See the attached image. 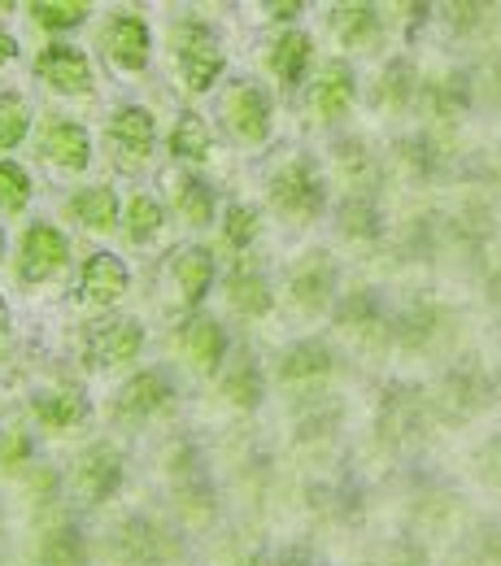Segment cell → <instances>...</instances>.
<instances>
[{"label": "cell", "instance_id": "6da1fadb", "mask_svg": "<svg viewBox=\"0 0 501 566\" xmlns=\"http://www.w3.org/2000/svg\"><path fill=\"white\" fill-rule=\"evenodd\" d=\"M271 192H275V206L292 218H305V213H319L323 206V184H319V175L310 170V161H288L284 170L271 179Z\"/></svg>", "mask_w": 501, "mask_h": 566}, {"label": "cell", "instance_id": "7a4b0ae2", "mask_svg": "<svg viewBox=\"0 0 501 566\" xmlns=\"http://www.w3.org/2000/svg\"><path fill=\"white\" fill-rule=\"evenodd\" d=\"M66 253H71V244H66V235L58 227H44V222L31 227L27 240H22V280H53L66 266Z\"/></svg>", "mask_w": 501, "mask_h": 566}, {"label": "cell", "instance_id": "3957f363", "mask_svg": "<svg viewBox=\"0 0 501 566\" xmlns=\"http://www.w3.org/2000/svg\"><path fill=\"white\" fill-rule=\"evenodd\" d=\"M179 66H184V78L201 92V87H210L222 71V53H218V44L210 40V31H201V27H188V35H184V44H179Z\"/></svg>", "mask_w": 501, "mask_h": 566}, {"label": "cell", "instance_id": "277c9868", "mask_svg": "<svg viewBox=\"0 0 501 566\" xmlns=\"http://www.w3.org/2000/svg\"><path fill=\"white\" fill-rule=\"evenodd\" d=\"M118 480H123V458H118V449L92 444V449L79 458V489L92 496V501H105V496L118 489Z\"/></svg>", "mask_w": 501, "mask_h": 566}, {"label": "cell", "instance_id": "5b68a950", "mask_svg": "<svg viewBox=\"0 0 501 566\" xmlns=\"http://www.w3.org/2000/svg\"><path fill=\"white\" fill-rule=\"evenodd\" d=\"M140 327L136 323H127V318H118V323H101L96 332H92V340H87V349L92 357L101 361V366H118V361H132V357L140 354Z\"/></svg>", "mask_w": 501, "mask_h": 566}, {"label": "cell", "instance_id": "8992f818", "mask_svg": "<svg viewBox=\"0 0 501 566\" xmlns=\"http://www.w3.org/2000/svg\"><path fill=\"white\" fill-rule=\"evenodd\" d=\"M231 127L244 140H267V132H271V96L262 87H240L231 96Z\"/></svg>", "mask_w": 501, "mask_h": 566}, {"label": "cell", "instance_id": "52a82bcc", "mask_svg": "<svg viewBox=\"0 0 501 566\" xmlns=\"http://www.w3.org/2000/svg\"><path fill=\"white\" fill-rule=\"evenodd\" d=\"M105 49L118 66H144L148 57V27L140 18H114L105 31Z\"/></svg>", "mask_w": 501, "mask_h": 566}, {"label": "cell", "instance_id": "ba28073f", "mask_svg": "<svg viewBox=\"0 0 501 566\" xmlns=\"http://www.w3.org/2000/svg\"><path fill=\"white\" fill-rule=\"evenodd\" d=\"M123 292H127V266L118 258H109V253L87 258V266H83V296L87 301H114Z\"/></svg>", "mask_w": 501, "mask_h": 566}, {"label": "cell", "instance_id": "9c48e42d", "mask_svg": "<svg viewBox=\"0 0 501 566\" xmlns=\"http://www.w3.org/2000/svg\"><path fill=\"white\" fill-rule=\"evenodd\" d=\"M40 74L53 87H62V92H87V83H92V71H87L83 53H74V49H49L40 57Z\"/></svg>", "mask_w": 501, "mask_h": 566}, {"label": "cell", "instance_id": "30bf717a", "mask_svg": "<svg viewBox=\"0 0 501 566\" xmlns=\"http://www.w3.org/2000/svg\"><path fill=\"white\" fill-rule=\"evenodd\" d=\"M161 406H166V379L161 375H136L118 392V415H127V419H148Z\"/></svg>", "mask_w": 501, "mask_h": 566}, {"label": "cell", "instance_id": "8fae6325", "mask_svg": "<svg viewBox=\"0 0 501 566\" xmlns=\"http://www.w3.org/2000/svg\"><path fill=\"white\" fill-rule=\"evenodd\" d=\"M44 157H53V161L66 166V170H79V166H87L92 144L83 136V127L58 123V127H49V136H44Z\"/></svg>", "mask_w": 501, "mask_h": 566}, {"label": "cell", "instance_id": "7c38bea8", "mask_svg": "<svg viewBox=\"0 0 501 566\" xmlns=\"http://www.w3.org/2000/svg\"><path fill=\"white\" fill-rule=\"evenodd\" d=\"M170 271H175V283H179L184 301H201L206 287H210V280H215V262H210L206 249H184V253L175 258Z\"/></svg>", "mask_w": 501, "mask_h": 566}, {"label": "cell", "instance_id": "4fadbf2b", "mask_svg": "<svg viewBox=\"0 0 501 566\" xmlns=\"http://www.w3.org/2000/svg\"><path fill=\"white\" fill-rule=\"evenodd\" d=\"M327 292H332V266H327V258H305V262L292 271V296H296L301 305L319 310V305L327 301Z\"/></svg>", "mask_w": 501, "mask_h": 566}, {"label": "cell", "instance_id": "5bb4252c", "mask_svg": "<svg viewBox=\"0 0 501 566\" xmlns=\"http://www.w3.org/2000/svg\"><path fill=\"white\" fill-rule=\"evenodd\" d=\"M35 415H40V423L62 431V427H74L87 415V401L74 388H53V392H40L35 397Z\"/></svg>", "mask_w": 501, "mask_h": 566}, {"label": "cell", "instance_id": "9a60e30c", "mask_svg": "<svg viewBox=\"0 0 501 566\" xmlns=\"http://www.w3.org/2000/svg\"><path fill=\"white\" fill-rule=\"evenodd\" d=\"M179 349L192 357V366L210 370L218 357H222V332H218L215 323L197 318V323H188V327L179 332Z\"/></svg>", "mask_w": 501, "mask_h": 566}, {"label": "cell", "instance_id": "2e32d148", "mask_svg": "<svg viewBox=\"0 0 501 566\" xmlns=\"http://www.w3.org/2000/svg\"><path fill=\"white\" fill-rule=\"evenodd\" d=\"M349 101H354V78H349V71L345 66H327L319 92H314V109L323 118H341L349 109Z\"/></svg>", "mask_w": 501, "mask_h": 566}, {"label": "cell", "instance_id": "e0dca14e", "mask_svg": "<svg viewBox=\"0 0 501 566\" xmlns=\"http://www.w3.org/2000/svg\"><path fill=\"white\" fill-rule=\"evenodd\" d=\"M71 213L79 222L105 231V227H114V218H118V201H114L109 188H87V192H79L71 201Z\"/></svg>", "mask_w": 501, "mask_h": 566}, {"label": "cell", "instance_id": "ac0fdd59", "mask_svg": "<svg viewBox=\"0 0 501 566\" xmlns=\"http://www.w3.org/2000/svg\"><path fill=\"white\" fill-rule=\"evenodd\" d=\"M305 62H310V40L301 31H288L284 40L275 44V53H271V66H275V74L284 83H296L301 71H305Z\"/></svg>", "mask_w": 501, "mask_h": 566}, {"label": "cell", "instance_id": "d6986e66", "mask_svg": "<svg viewBox=\"0 0 501 566\" xmlns=\"http://www.w3.org/2000/svg\"><path fill=\"white\" fill-rule=\"evenodd\" d=\"M109 132H114V140L123 144L127 153H144V148L153 144V118H148L144 109H123V114L109 123Z\"/></svg>", "mask_w": 501, "mask_h": 566}, {"label": "cell", "instance_id": "ffe728a7", "mask_svg": "<svg viewBox=\"0 0 501 566\" xmlns=\"http://www.w3.org/2000/svg\"><path fill=\"white\" fill-rule=\"evenodd\" d=\"M222 392L236 401V406H253L258 397H262V379H258V370H253V361H236L227 375H222Z\"/></svg>", "mask_w": 501, "mask_h": 566}, {"label": "cell", "instance_id": "44dd1931", "mask_svg": "<svg viewBox=\"0 0 501 566\" xmlns=\"http://www.w3.org/2000/svg\"><path fill=\"white\" fill-rule=\"evenodd\" d=\"M336 31L345 44H366L375 35V9L370 4H341L336 9Z\"/></svg>", "mask_w": 501, "mask_h": 566}, {"label": "cell", "instance_id": "7402d4cb", "mask_svg": "<svg viewBox=\"0 0 501 566\" xmlns=\"http://www.w3.org/2000/svg\"><path fill=\"white\" fill-rule=\"evenodd\" d=\"M40 554H44V566H79L83 563V541H79L74 527H58V532L44 536Z\"/></svg>", "mask_w": 501, "mask_h": 566}, {"label": "cell", "instance_id": "603a6c76", "mask_svg": "<svg viewBox=\"0 0 501 566\" xmlns=\"http://www.w3.org/2000/svg\"><path fill=\"white\" fill-rule=\"evenodd\" d=\"M35 22L49 27V31H66V27H79L87 18V4L83 0H49V4H31Z\"/></svg>", "mask_w": 501, "mask_h": 566}, {"label": "cell", "instance_id": "cb8c5ba5", "mask_svg": "<svg viewBox=\"0 0 501 566\" xmlns=\"http://www.w3.org/2000/svg\"><path fill=\"white\" fill-rule=\"evenodd\" d=\"M175 201L192 222H210L215 218V197H210V188L201 179H179L175 184Z\"/></svg>", "mask_w": 501, "mask_h": 566}, {"label": "cell", "instance_id": "d4e9b609", "mask_svg": "<svg viewBox=\"0 0 501 566\" xmlns=\"http://www.w3.org/2000/svg\"><path fill=\"white\" fill-rule=\"evenodd\" d=\"M170 148H175L179 157H192V161H201V157L210 153V136H206V123H201L197 114L179 118V127H175V136H170Z\"/></svg>", "mask_w": 501, "mask_h": 566}, {"label": "cell", "instance_id": "484cf974", "mask_svg": "<svg viewBox=\"0 0 501 566\" xmlns=\"http://www.w3.org/2000/svg\"><path fill=\"white\" fill-rule=\"evenodd\" d=\"M231 301H236L244 314H267V310H271V292H267L262 275H236V280H231Z\"/></svg>", "mask_w": 501, "mask_h": 566}, {"label": "cell", "instance_id": "4316f807", "mask_svg": "<svg viewBox=\"0 0 501 566\" xmlns=\"http://www.w3.org/2000/svg\"><path fill=\"white\" fill-rule=\"evenodd\" d=\"M31 201V179L22 166H0V210H22Z\"/></svg>", "mask_w": 501, "mask_h": 566}, {"label": "cell", "instance_id": "83f0119b", "mask_svg": "<svg viewBox=\"0 0 501 566\" xmlns=\"http://www.w3.org/2000/svg\"><path fill=\"white\" fill-rule=\"evenodd\" d=\"M327 366H332V357H327V349H319V345H296V349L284 357V375H288V379L323 375Z\"/></svg>", "mask_w": 501, "mask_h": 566}, {"label": "cell", "instance_id": "f1b7e54d", "mask_svg": "<svg viewBox=\"0 0 501 566\" xmlns=\"http://www.w3.org/2000/svg\"><path fill=\"white\" fill-rule=\"evenodd\" d=\"M157 227H161V206H157L153 197H136L132 210H127V231H132V240H148Z\"/></svg>", "mask_w": 501, "mask_h": 566}, {"label": "cell", "instance_id": "f546056e", "mask_svg": "<svg viewBox=\"0 0 501 566\" xmlns=\"http://www.w3.org/2000/svg\"><path fill=\"white\" fill-rule=\"evenodd\" d=\"M22 136H27V105L4 96L0 101V148H13Z\"/></svg>", "mask_w": 501, "mask_h": 566}, {"label": "cell", "instance_id": "4dcf8cb0", "mask_svg": "<svg viewBox=\"0 0 501 566\" xmlns=\"http://www.w3.org/2000/svg\"><path fill=\"white\" fill-rule=\"evenodd\" d=\"M227 235L236 244H249V235H258V218L244 210V206H236V210L227 213Z\"/></svg>", "mask_w": 501, "mask_h": 566}, {"label": "cell", "instance_id": "1f68e13d", "mask_svg": "<svg viewBox=\"0 0 501 566\" xmlns=\"http://www.w3.org/2000/svg\"><path fill=\"white\" fill-rule=\"evenodd\" d=\"M22 453H27V436H4V440H0V462L22 458Z\"/></svg>", "mask_w": 501, "mask_h": 566}, {"label": "cell", "instance_id": "d6a6232c", "mask_svg": "<svg viewBox=\"0 0 501 566\" xmlns=\"http://www.w3.org/2000/svg\"><path fill=\"white\" fill-rule=\"evenodd\" d=\"M271 13H275V18H288V13H296V4H288V0H280V4H271Z\"/></svg>", "mask_w": 501, "mask_h": 566}, {"label": "cell", "instance_id": "836d02e7", "mask_svg": "<svg viewBox=\"0 0 501 566\" xmlns=\"http://www.w3.org/2000/svg\"><path fill=\"white\" fill-rule=\"evenodd\" d=\"M13 57V40L9 35H0V62H9Z\"/></svg>", "mask_w": 501, "mask_h": 566}, {"label": "cell", "instance_id": "e575fe53", "mask_svg": "<svg viewBox=\"0 0 501 566\" xmlns=\"http://www.w3.org/2000/svg\"><path fill=\"white\" fill-rule=\"evenodd\" d=\"M4 332H9V314H4V305H0V345H4Z\"/></svg>", "mask_w": 501, "mask_h": 566}, {"label": "cell", "instance_id": "d590c367", "mask_svg": "<svg viewBox=\"0 0 501 566\" xmlns=\"http://www.w3.org/2000/svg\"><path fill=\"white\" fill-rule=\"evenodd\" d=\"M0 253H4V240H0Z\"/></svg>", "mask_w": 501, "mask_h": 566}]
</instances>
